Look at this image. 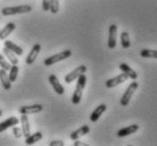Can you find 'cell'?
Masks as SVG:
<instances>
[{
	"label": "cell",
	"instance_id": "6da1fadb",
	"mask_svg": "<svg viewBox=\"0 0 157 146\" xmlns=\"http://www.w3.org/2000/svg\"><path fill=\"white\" fill-rule=\"evenodd\" d=\"M86 76L84 74L80 75L78 77V83H76V87L74 90V93L72 95V103L73 104H78L81 102V99H82V93L83 90L86 87Z\"/></svg>",
	"mask_w": 157,
	"mask_h": 146
},
{
	"label": "cell",
	"instance_id": "7a4b0ae2",
	"mask_svg": "<svg viewBox=\"0 0 157 146\" xmlns=\"http://www.w3.org/2000/svg\"><path fill=\"white\" fill-rule=\"evenodd\" d=\"M32 10V7L29 5H22V6H15V7H5L1 9V14L4 16L17 15V14H25L30 12Z\"/></svg>",
	"mask_w": 157,
	"mask_h": 146
},
{
	"label": "cell",
	"instance_id": "3957f363",
	"mask_svg": "<svg viewBox=\"0 0 157 146\" xmlns=\"http://www.w3.org/2000/svg\"><path fill=\"white\" fill-rule=\"evenodd\" d=\"M138 87H139V84H138V82H136V80H133V82L128 86L126 91L124 92V94L122 95L121 100H120V103H121L122 107H126V105L129 104L130 100L132 99L134 92L138 90Z\"/></svg>",
	"mask_w": 157,
	"mask_h": 146
},
{
	"label": "cell",
	"instance_id": "277c9868",
	"mask_svg": "<svg viewBox=\"0 0 157 146\" xmlns=\"http://www.w3.org/2000/svg\"><path fill=\"white\" fill-rule=\"evenodd\" d=\"M71 55H72L71 50H65V51L56 53V55H51V57H49V58H47V59H44L43 63H44L46 66H51V65H54V63L59 62V61H63V60L70 58Z\"/></svg>",
	"mask_w": 157,
	"mask_h": 146
},
{
	"label": "cell",
	"instance_id": "5b68a950",
	"mask_svg": "<svg viewBox=\"0 0 157 146\" xmlns=\"http://www.w3.org/2000/svg\"><path fill=\"white\" fill-rule=\"evenodd\" d=\"M117 26L115 24H112L108 28V42L107 47L109 49H114L116 47V40H117Z\"/></svg>",
	"mask_w": 157,
	"mask_h": 146
},
{
	"label": "cell",
	"instance_id": "8992f818",
	"mask_svg": "<svg viewBox=\"0 0 157 146\" xmlns=\"http://www.w3.org/2000/svg\"><path fill=\"white\" fill-rule=\"evenodd\" d=\"M86 71V67L84 66V65H82V66H78V68H75L74 70L71 71L70 74H67V75L65 76V83H67V84L72 83L73 80L78 79V76L82 75V74H84Z\"/></svg>",
	"mask_w": 157,
	"mask_h": 146
},
{
	"label": "cell",
	"instance_id": "52a82bcc",
	"mask_svg": "<svg viewBox=\"0 0 157 146\" xmlns=\"http://www.w3.org/2000/svg\"><path fill=\"white\" fill-rule=\"evenodd\" d=\"M128 78H129V77H128L124 73H122L120 75L115 76L114 78H110V79H108V80H106L105 85H106L107 88H113V87L117 86L120 84L124 83L125 80H128Z\"/></svg>",
	"mask_w": 157,
	"mask_h": 146
},
{
	"label": "cell",
	"instance_id": "ba28073f",
	"mask_svg": "<svg viewBox=\"0 0 157 146\" xmlns=\"http://www.w3.org/2000/svg\"><path fill=\"white\" fill-rule=\"evenodd\" d=\"M42 111V105L41 104H33V105H23L18 108V112L21 115H33Z\"/></svg>",
	"mask_w": 157,
	"mask_h": 146
},
{
	"label": "cell",
	"instance_id": "9c48e42d",
	"mask_svg": "<svg viewBox=\"0 0 157 146\" xmlns=\"http://www.w3.org/2000/svg\"><path fill=\"white\" fill-rule=\"evenodd\" d=\"M48 80H49V83L51 84V86H52V88H54V91H55L57 94H58V95H63L64 94L65 88H64V86L60 84L59 79L57 78V76H56V75H50V76H49V78H48Z\"/></svg>",
	"mask_w": 157,
	"mask_h": 146
},
{
	"label": "cell",
	"instance_id": "30bf717a",
	"mask_svg": "<svg viewBox=\"0 0 157 146\" xmlns=\"http://www.w3.org/2000/svg\"><path fill=\"white\" fill-rule=\"evenodd\" d=\"M40 50H41V45L39 43L34 44L33 47H32L31 51L29 53V55L26 57V60H25V62L28 63V65H32V63L34 62L38 58V55L40 53Z\"/></svg>",
	"mask_w": 157,
	"mask_h": 146
},
{
	"label": "cell",
	"instance_id": "8fae6325",
	"mask_svg": "<svg viewBox=\"0 0 157 146\" xmlns=\"http://www.w3.org/2000/svg\"><path fill=\"white\" fill-rule=\"evenodd\" d=\"M107 107L106 104H99L98 107L96 108L94 111H92V113L90 115V121H92V123H97L99 120V118L101 117V115L106 111Z\"/></svg>",
	"mask_w": 157,
	"mask_h": 146
},
{
	"label": "cell",
	"instance_id": "7c38bea8",
	"mask_svg": "<svg viewBox=\"0 0 157 146\" xmlns=\"http://www.w3.org/2000/svg\"><path fill=\"white\" fill-rule=\"evenodd\" d=\"M139 129V126L138 125H131V126H126L124 128H122L116 133L118 137H125V136H129L131 134H134L136 131H138Z\"/></svg>",
	"mask_w": 157,
	"mask_h": 146
},
{
	"label": "cell",
	"instance_id": "4fadbf2b",
	"mask_svg": "<svg viewBox=\"0 0 157 146\" xmlns=\"http://www.w3.org/2000/svg\"><path fill=\"white\" fill-rule=\"evenodd\" d=\"M18 123H20V120L16 118V117H9V118L6 119L5 121L0 123V134H1L2 131L6 130V129H8V128H10V127H13V126H16Z\"/></svg>",
	"mask_w": 157,
	"mask_h": 146
},
{
	"label": "cell",
	"instance_id": "5bb4252c",
	"mask_svg": "<svg viewBox=\"0 0 157 146\" xmlns=\"http://www.w3.org/2000/svg\"><path fill=\"white\" fill-rule=\"evenodd\" d=\"M21 123H22L23 136L26 138L29 135L31 134V127H30V123H29L28 115H22V117H21Z\"/></svg>",
	"mask_w": 157,
	"mask_h": 146
},
{
	"label": "cell",
	"instance_id": "9a60e30c",
	"mask_svg": "<svg viewBox=\"0 0 157 146\" xmlns=\"http://www.w3.org/2000/svg\"><path fill=\"white\" fill-rule=\"evenodd\" d=\"M120 69H121L124 74H125L129 78L131 79H133V80H136V79L138 78V74H137V71H134L133 69L131 67H129V65H126V63H121L120 65Z\"/></svg>",
	"mask_w": 157,
	"mask_h": 146
},
{
	"label": "cell",
	"instance_id": "2e32d148",
	"mask_svg": "<svg viewBox=\"0 0 157 146\" xmlns=\"http://www.w3.org/2000/svg\"><path fill=\"white\" fill-rule=\"evenodd\" d=\"M0 80H1V85L4 87L5 90H10V87H12V82L9 80V77H8V74H7V70H5V69H0Z\"/></svg>",
	"mask_w": 157,
	"mask_h": 146
},
{
	"label": "cell",
	"instance_id": "e0dca14e",
	"mask_svg": "<svg viewBox=\"0 0 157 146\" xmlns=\"http://www.w3.org/2000/svg\"><path fill=\"white\" fill-rule=\"evenodd\" d=\"M90 131V127L88 126V125H83L81 128H78V130L73 131L71 134V139L75 141V139H78L80 137H82L84 135H86Z\"/></svg>",
	"mask_w": 157,
	"mask_h": 146
},
{
	"label": "cell",
	"instance_id": "ac0fdd59",
	"mask_svg": "<svg viewBox=\"0 0 157 146\" xmlns=\"http://www.w3.org/2000/svg\"><path fill=\"white\" fill-rule=\"evenodd\" d=\"M15 27H16L15 23H8L7 25L0 31V40H6V37H7L8 35H10V33L15 30Z\"/></svg>",
	"mask_w": 157,
	"mask_h": 146
},
{
	"label": "cell",
	"instance_id": "d6986e66",
	"mask_svg": "<svg viewBox=\"0 0 157 146\" xmlns=\"http://www.w3.org/2000/svg\"><path fill=\"white\" fill-rule=\"evenodd\" d=\"M5 47L8 48L10 51H13L15 55H23V49L21 47H18L17 44H15L14 42H12V41H9V40H6L5 41Z\"/></svg>",
	"mask_w": 157,
	"mask_h": 146
},
{
	"label": "cell",
	"instance_id": "ffe728a7",
	"mask_svg": "<svg viewBox=\"0 0 157 146\" xmlns=\"http://www.w3.org/2000/svg\"><path fill=\"white\" fill-rule=\"evenodd\" d=\"M41 138H42V133L41 131H38V133H34V134H30L25 139V144L26 145H33L36 142H39Z\"/></svg>",
	"mask_w": 157,
	"mask_h": 146
},
{
	"label": "cell",
	"instance_id": "44dd1931",
	"mask_svg": "<svg viewBox=\"0 0 157 146\" xmlns=\"http://www.w3.org/2000/svg\"><path fill=\"white\" fill-rule=\"evenodd\" d=\"M2 53H4L5 57H7L8 61H10L12 65H17V63H18V58H17V57L15 55V53H14L13 51H10L8 48H6V47L4 48Z\"/></svg>",
	"mask_w": 157,
	"mask_h": 146
},
{
	"label": "cell",
	"instance_id": "7402d4cb",
	"mask_svg": "<svg viewBox=\"0 0 157 146\" xmlns=\"http://www.w3.org/2000/svg\"><path fill=\"white\" fill-rule=\"evenodd\" d=\"M18 71H20V68L17 65H13L12 67L9 68V74H8V77H9V80L10 82H15L17 79V76H18Z\"/></svg>",
	"mask_w": 157,
	"mask_h": 146
},
{
	"label": "cell",
	"instance_id": "603a6c76",
	"mask_svg": "<svg viewBox=\"0 0 157 146\" xmlns=\"http://www.w3.org/2000/svg\"><path fill=\"white\" fill-rule=\"evenodd\" d=\"M121 44L124 49H128L131 45V41H130V35L128 32H122L121 33Z\"/></svg>",
	"mask_w": 157,
	"mask_h": 146
},
{
	"label": "cell",
	"instance_id": "cb8c5ba5",
	"mask_svg": "<svg viewBox=\"0 0 157 146\" xmlns=\"http://www.w3.org/2000/svg\"><path fill=\"white\" fill-rule=\"evenodd\" d=\"M140 55L142 58H157V51L156 50H150V49H144L140 52Z\"/></svg>",
	"mask_w": 157,
	"mask_h": 146
},
{
	"label": "cell",
	"instance_id": "d4e9b609",
	"mask_svg": "<svg viewBox=\"0 0 157 146\" xmlns=\"http://www.w3.org/2000/svg\"><path fill=\"white\" fill-rule=\"evenodd\" d=\"M49 10L52 14H57L59 10V0H50L49 2Z\"/></svg>",
	"mask_w": 157,
	"mask_h": 146
},
{
	"label": "cell",
	"instance_id": "484cf974",
	"mask_svg": "<svg viewBox=\"0 0 157 146\" xmlns=\"http://www.w3.org/2000/svg\"><path fill=\"white\" fill-rule=\"evenodd\" d=\"M0 67L5 69V70H9V68H10V63L8 62L6 58L1 53H0Z\"/></svg>",
	"mask_w": 157,
	"mask_h": 146
},
{
	"label": "cell",
	"instance_id": "4316f807",
	"mask_svg": "<svg viewBox=\"0 0 157 146\" xmlns=\"http://www.w3.org/2000/svg\"><path fill=\"white\" fill-rule=\"evenodd\" d=\"M13 135L15 136L16 138H21L23 136V131L20 127H14L13 126Z\"/></svg>",
	"mask_w": 157,
	"mask_h": 146
},
{
	"label": "cell",
	"instance_id": "83f0119b",
	"mask_svg": "<svg viewBox=\"0 0 157 146\" xmlns=\"http://www.w3.org/2000/svg\"><path fill=\"white\" fill-rule=\"evenodd\" d=\"M49 2H50V0H42V9L44 12L49 10Z\"/></svg>",
	"mask_w": 157,
	"mask_h": 146
},
{
	"label": "cell",
	"instance_id": "f1b7e54d",
	"mask_svg": "<svg viewBox=\"0 0 157 146\" xmlns=\"http://www.w3.org/2000/svg\"><path fill=\"white\" fill-rule=\"evenodd\" d=\"M49 145L50 146H64L65 144H64L63 141H52Z\"/></svg>",
	"mask_w": 157,
	"mask_h": 146
},
{
	"label": "cell",
	"instance_id": "f546056e",
	"mask_svg": "<svg viewBox=\"0 0 157 146\" xmlns=\"http://www.w3.org/2000/svg\"><path fill=\"white\" fill-rule=\"evenodd\" d=\"M73 145L74 146H88V144H86V143H83V142H78V139H75Z\"/></svg>",
	"mask_w": 157,
	"mask_h": 146
},
{
	"label": "cell",
	"instance_id": "4dcf8cb0",
	"mask_svg": "<svg viewBox=\"0 0 157 146\" xmlns=\"http://www.w3.org/2000/svg\"><path fill=\"white\" fill-rule=\"evenodd\" d=\"M2 116V111H1V109H0V117Z\"/></svg>",
	"mask_w": 157,
	"mask_h": 146
}]
</instances>
